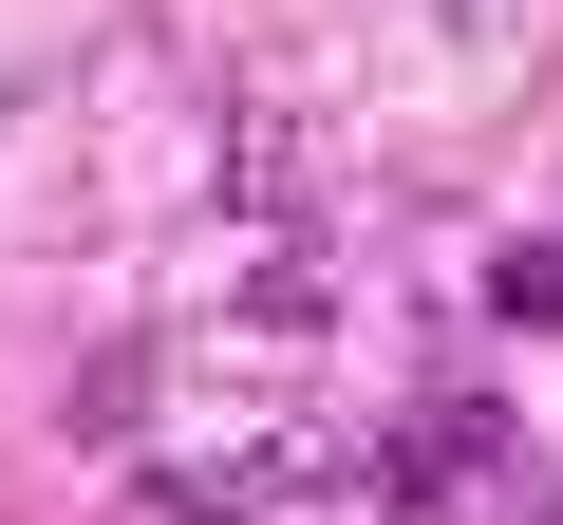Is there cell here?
<instances>
[{"label": "cell", "mask_w": 563, "mask_h": 525, "mask_svg": "<svg viewBox=\"0 0 563 525\" xmlns=\"http://www.w3.org/2000/svg\"><path fill=\"white\" fill-rule=\"evenodd\" d=\"M339 488L320 432H225V450H151L132 469V525H301Z\"/></svg>", "instance_id": "cell-1"}, {"label": "cell", "mask_w": 563, "mask_h": 525, "mask_svg": "<svg viewBox=\"0 0 563 525\" xmlns=\"http://www.w3.org/2000/svg\"><path fill=\"white\" fill-rule=\"evenodd\" d=\"M488 469H507V413H488V394H432V413H413V432L376 450V506H413V525H451V506H470Z\"/></svg>", "instance_id": "cell-2"}, {"label": "cell", "mask_w": 563, "mask_h": 525, "mask_svg": "<svg viewBox=\"0 0 563 525\" xmlns=\"http://www.w3.org/2000/svg\"><path fill=\"white\" fill-rule=\"evenodd\" d=\"M488 320L507 338H563V244H488Z\"/></svg>", "instance_id": "cell-3"}]
</instances>
